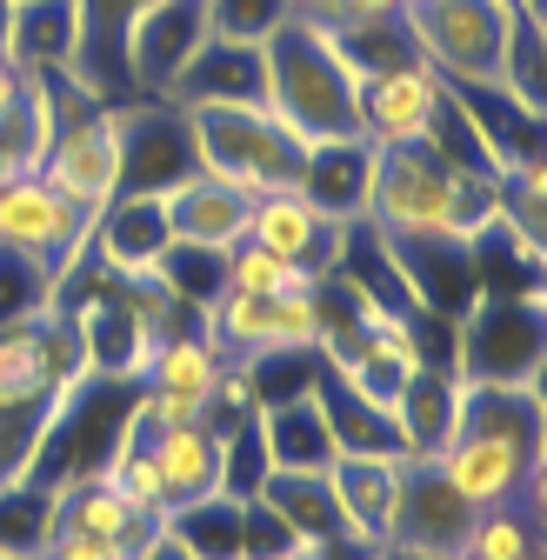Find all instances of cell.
Returning a JSON list of instances; mask_svg holds the SVG:
<instances>
[{"mask_svg": "<svg viewBox=\"0 0 547 560\" xmlns=\"http://www.w3.org/2000/svg\"><path fill=\"white\" fill-rule=\"evenodd\" d=\"M361 221L387 241H434V234L441 241H481L501 221V174L454 167L428 140L374 148Z\"/></svg>", "mask_w": 547, "mask_h": 560, "instance_id": "cell-1", "label": "cell"}, {"mask_svg": "<svg viewBox=\"0 0 547 560\" xmlns=\"http://www.w3.org/2000/svg\"><path fill=\"white\" fill-rule=\"evenodd\" d=\"M267 60V114L294 127L307 148L314 140H368L361 133V67L340 54L334 27L288 14L260 40Z\"/></svg>", "mask_w": 547, "mask_h": 560, "instance_id": "cell-2", "label": "cell"}, {"mask_svg": "<svg viewBox=\"0 0 547 560\" xmlns=\"http://www.w3.org/2000/svg\"><path fill=\"white\" fill-rule=\"evenodd\" d=\"M547 361V307L540 288H488L454 314V374L481 387H540Z\"/></svg>", "mask_w": 547, "mask_h": 560, "instance_id": "cell-3", "label": "cell"}, {"mask_svg": "<svg viewBox=\"0 0 547 560\" xmlns=\"http://www.w3.org/2000/svg\"><path fill=\"white\" fill-rule=\"evenodd\" d=\"M194 133V161L221 174L228 187H241L247 200L274 194V187H301V161H307V140L294 127H281L267 114V101L247 107H194L187 114Z\"/></svg>", "mask_w": 547, "mask_h": 560, "instance_id": "cell-4", "label": "cell"}, {"mask_svg": "<svg viewBox=\"0 0 547 560\" xmlns=\"http://www.w3.org/2000/svg\"><path fill=\"white\" fill-rule=\"evenodd\" d=\"M514 14H521L514 0H407L400 27L441 81L474 88V81H501Z\"/></svg>", "mask_w": 547, "mask_h": 560, "instance_id": "cell-5", "label": "cell"}, {"mask_svg": "<svg viewBox=\"0 0 547 560\" xmlns=\"http://www.w3.org/2000/svg\"><path fill=\"white\" fill-rule=\"evenodd\" d=\"M88 228L94 214L67 200L47 174H8L0 180V254H27L54 273V307L67 294L74 267L88 260Z\"/></svg>", "mask_w": 547, "mask_h": 560, "instance_id": "cell-6", "label": "cell"}, {"mask_svg": "<svg viewBox=\"0 0 547 560\" xmlns=\"http://www.w3.org/2000/svg\"><path fill=\"white\" fill-rule=\"evenodd\" d=\"M94 47V0H0V54L21 81L81 74Z\"/></svg>", "mask_w": 547, "mask_h": 560, "instance_id": "cell-7", "label": "cell"}, {"mask_svg": "<svg viewBox=\"0 0 547 560\" xmlns=\"http://www.w3.org/2000/svg\"><path fill=\"white\" fill-rule=\"evenodd\" d=\"M208 34H214L208 0H148V8L120 14V67H127L133 94L161 101L167 81L194 60V47Z\"/></svg>", "mask_w": 547, "mask_h": 560, "instance_id": "cell-8", "label": "cell"}, {"mask_svg": "<svg viewBox=\"0 0 547 560\" xmlns=\"http://www.w3.org/2000/svg\"><path fill=\"white\" fill-rule=\"evenodd\" d=\"M34 174H47L67 200H81L88 214H101L120 194V107L101 101L74 120H60L54 140H47V161Z\"/></svg>", "mask_w": 547, "mask_h": 560, "instance_id": "cell-9", "label": "cell"}, {"mask_svg": "<svg viewBox=\"0 0 547 560\" xmlns=\"http://www.w3.org/2000/svg\"><path fill=\"white\" fill-rule=\"evenodd\" d=\"M221 381H228V361L214 354V340L200 327H187V334L154 347V361H148L133 400H141L148 420H214Z\"/></svg>", "mask_w": 547, "mask_h": 560, "instance_id": "cell-10", "label": "cell"}, {"mask_svg": "<svg viewBox=\"0 0 547 560\" xmlns=\"http://www.w3.org/2000/svg\"><path fill=\"white\" fill-rule=\"evenodd\" d=\"M161 527H167V514H141V508H133L120 487L107 480V467H81V474H60V480H54L47 534H101V540L133 547V560H141Z\"/></svg>", "mask_w": 547, "mask_h": 560, "instance_id": "cell-11", "label": "cell"}, {"mask_svg": "<svg viewBox=\"0 0 547 560\" xmlns=\"http://www.w3.org/2000/svg\"><path fill=\"white\" fill-rule=\"evenodd\" d=\"M247 241L274 247V254H288L307 280L334 273L340 254H348V221H334L327 207H314L301 187H274L254 200V214H247Z\"/></svg>", "mask_w": 547, "mask_h": 560, "instance_id": "cell-12", "label": "cell"}, {"mask_svg": "<svg viewBox=\"0 0 547 560\" xmlns=\"http://www.w3.org/2000/svg\"><path fill=\"white\" fill-rule=\"evenodd\" d=\"M194 167L200 161H194V133L181 107L148 101V94L120 107V194H161Z\"/></svg>", "mask_w": 547, "mask_h": 560, "instance_id": "cell-13", "label": "cell"}, {"mask_svg": "<svg viewBox=\"0 0 547 560\" xmlns=\"http://www.w3.org/2000/svg\"><path fill=\"white\" fill-rule=\"evenodd\" d=\"M400 474H407V454H334L327 460V487H334V508H340V540L354 553L387 547L394 508H400Z\"/></svg>", "mask_w": 547, "mask_h": 560, "instance_id": "cell-14", "label": "cell"}, {"mask_svg": "<svg viewBox=\"0 0 547 560\" xmlns=\"http://www.w3.org/2000/svg\"><path fill=\"white\" fill-rule=\"evenodd\" d=\"M447 81L428 60H394L361 74V133L368 148H400V140H428L434 114H441Z\"/></svg>", "mask_w": 547, "mask_h": 560, "instance_id": "cell-15", "label": "cell"}, {"mask_svg": "<svg viewBox=\"0 0 547 560\" xmlns=\"http://www.w3.org/2000/svg\"><path fill=\"white\" fill-rule=\"evenodd\" d=\"M167 247H174V234H167L161 194H114L88 228V260L107 280H148Z\"/></svg>", "mask_w": 547, "mask_h": 560, "instance_id": "cell-16", "label": "cell"}, {"mask_svg": "<svg viewBox=\"0 0 547 560\" xmlns=\"http://www.w3.org/2000/svg\"><path fill=\"white\" fill-rule=\"evenodd\" d=\"M474 527V508L441 480V467L428 454H407V474H400V508H394V534L387 547H407V553H428V560H447Z\"/></svg>", "mask_w": 547, "mask_h": 560, "instance_id": "cell-17", "label": "cell"}, {"mask_svg": "<svg viewBox=\"0 0 547 560\" xmlns=\"http://www.w3.org/2000/svg\"><path fill=\"white\" fill-rule=\"evenodd\" d=\"M267 94V60H260V40H221L208 34L194 47V60L167 81V107L194 114V107H247Z\"/></svg>", "mask_w": 547, "mask_h": 560, "instance_id": "cell-18", "label": "cell"}, {"mask_svg": "<svg viewBox=\"0 0 547 560\" xmlns=\"http://www.w3.org/2000/svg\"><path fill=\"white\" fill-rule=\"evenodd\" d=\"M161 207H167V234L181 247H208V254L241 247L247 241V214H254V200L241 187H228L221 174H208V167H194L174 187H161Z\"/></svg>", "mask_w": 547, "mask_h": 560, "instance_id": "cell-19", "label": "cell"}, {"mask_svg": "<svg viewBox=\"0 0 547 560\" xmlns=\"http://www.w3.org/2000/svg\"><path fill=\"white\" fill-rule=\"evenodd\" d=\"M447 94H454V107L467 114V127H474V140H481V154H488L494 174L540 161V114L521 107L501 81H474V88H454V81H447Z\"/></svg>", "mask_w": 547, "mask_h": 560, "instance_id": "cell-20", "label": "cell"}, {"mask_svg": "<svg viewBox=\"0 0 547 560\" xmlns=\"http://www.w3.org/2000/svg\"><path fill=\"white\" fill-rule=\"evenodd\" d=\"M247 501H260L301 547H348L340 540V508H334L327 467H267Z\"/></svg>", "mask_w": 547, "mask_h": 560, "instance_id": "cell-21", "label": "cell"}, {"mask_svg": "<svg viewBox=\"0 0 547 560\" xmlns=\"http://www.w3.org/2000/svg\"><path fill=\"white\" fill-rule=\"evenodd\" d=\"M148 447L167 480V514L200 494H221V428L214 420H154Z\"/></svg>", "mask_w": 547, "mask_h": 560, "instance_id": "cell-22", "label": "cell"}, {"mask_svg": "<svg viewBox=\"0 0 547 560\" xmlns=\"http://www.w3.org/2000/svg\"><path fill=\"white\" fill-rule=\"evenodd\" d=\"M368 174H374L368 140H314L307 161H301V194L314 207H327L334 221H361L368 214Z\"/></svg>", "mask_w": 547, "mask_h": 560, "instance_id": "cell-23", "label": "cell"}, {"mask_svg": "<svg viewBox=\"0 0 547 560\" xmlns=\"http://www.w3.org/2000/svg\"><path fill=\"white\" fill-rule=\"evenodd\" d=\"M454 413H461V374L441 368V361H421L415 374H407L400 400H394V420H400V441L407 454H441L447 434H454Z\"/></svg>", "mask_w": 547, "mask_h": 560, "instance_id": "cell-24", "label": "cell"}, {"mask_svg": "<svg viewBox=\"0 0 547 560\" xmlns=\"http://www.w3.org/2000/svg\"><path fill=\"white\" fill-rule=\"evenodd\" d=\"M314 400H321V413H327L334 454H407L394 407H381V400H368V394H354V387H340L327 368H321V381H314Z\"/></svg>", "mask_w": 547, "mask_h": 560, "instance_id": "cell-25", "label": "cell"}, {"mask_svg": "<svg viewBox=\"0 0 547 560\" xmlns=\"http://www.w3.org/2000/svg\"><path fill=\"white\" fill-rule=\"evenodd\" d=\"M254 420H260V441H267L274 467H327L334 460V434H327V413H321L314 387L294 394V400L254 407Z\"/></svg>", "mask_w": 547, "mask_h": 560, "instance_id": "cell-26", "label": "cell"}, {"mask_svg": "<svg viewBox=\"0 0 547 560\" xmlns=\"http://www.w3.org/2000/svg\"><path fill=\"white\" fill-rule=\"evenodd\" d=\"M241 508L247 501H234V494H200L167 514V534L194 560H241Z\"/></svg>", "mask_w": 547, "mask_h": 560, "instance_id": "cell-27", "label": "cell"}, {"mask_svg": "<svg viewBox=\"0 0 547 560\" xmlns=\"http://www.w3.org/2000/svg\"><path fill=\"white\" fill-rule=\"evenodd\" d=\"M461 547L481 553V560H527V553H540V494H521L508 508L474 514V527H467Z\"/></svg>", "mask_w": 547, "mask_h": 560, "instance_id": "cell-28", "label": "cell"}, {"mask_svg": "<svg viewBox=\"0 0 547 560\" xmlns=\"http://www.w3.org/2000/svg\"><path fill=\"white\" fill-rule=\"evenodd\" d=\"M221 288H234V294H294V288H307V273L288 260V254H274V247H260V241H241V247H228L221 254Z\"/></svg>", "mask_w": 547, "mask_h": 560, "instance_id": "cell-29", "label": "cell"}, {"mask_svg": "<svg viewBox=\"0 0 547 560\" xmlns=\"http://www.w3.org/2000/svg\"><path fill=\"white\" fill-rule=\"evenodd\" d=\"M148 280H154L161 294H174L181 307H194V314H200V307L221 294V254H208V247H181V241H174Z\"/></svg>", "mask_w": 547, "mask_h": 560, "instance_id": "cell-30", "label": "cell"}, {"mask_svg": "<svg viewBox=\"0 0 547 560\" xmlns=\"http://www.w3.org/2000/svg\"><path fill=\"white\" fill-rule=\"evenodd\" d=\"M267 467L274 460H267V441H260V420H254V407H241L228 428H221V494L247 501Z\"/></svg>", "mask_w": 547, "mask_h": 560, "instance_id": "cell-31", "label": "cell"}, {"mask_svg": "<svg viewBox=\"0 0 547 560\" xmlns=\"http://www.w3.org/2000/svg\"><path fill=\"white\" fill-rule=\"evenodd\" d=\"M208 21L221 40H267L288 21V0H208Z\"/></svg>", "mask_w": 547, "mask_h": 560, "instance_id": "cell-32", "label": "cell"}, {"mask_svg": "<svg viewBox=\"0 0 547 560\" xmlns=\"http://www.w3.org/2000/svg\"><path fill=\"white\" fill-rule=\"evenodd\" d=\"M34 560H133V547L101 540V534H47L34 547Z\"/></svg>", "mask_w": 547, "mask_h": 560, "instance_id": "cell-33", "label": "cell"}, {"mask_svg": "<svg viewBox=\"0 0 547 560\" xmlns=\"http://www.w3.org/2000/svg\"><path fill=\"white\" fill-rule=\"evenodd\" d=\"M407 0H334V21L327 27H348V21H394Z\"/></svg>", "mask_w": 547, "mask_h": 560, "instance_id": "cell-34", "label": "cell"}, {"mask_svg": "<svg viewBox=\"0 0 547 560\" xmlns=\"http://www.w3.org/2000/svg\"><path fill=\"white\" fill-rule=\"evenodd\" d=\"M141 560H194V553H187V547H181V540H174V534L161 527V534H154V547H148Z\"/></svg>", "mask_w": 547, "mask_h": 560, "instance_id": "cell-35", "label": "cell"}, {"mask_svg": "<svg viewBox=\"0 0 547 560\" xmlns=\"http://www.w3.org/2000/svg\"><path fill=\"white\" fill-rule=\"evenodd\" d=\"M288 14H301V21H334V0H288Z\"/></svg>", "mask_w": 547, "mask_h": 560, "instance_id": "cell-36", "label": "cell"}, {"mask_svg": "<svg viewBox=\"0 0 547 560\" xmlns=\"http://www.w3.org/2000/svg\"><path fill=\"white\" fill-rule=\"evenodd\" d=\"M14 94H21V74H14V67H8V54H0V114L14 107Z\"/></svg>", "mask_w": 547, "mask_h": 560, "instance_id": "cell-37", "label": "cell"}, {"mask_svg": "<svg viewBox=\"0 0 547 560\" xmlns=\"http://www.w3.org/2000/svg\"><path fill=\"white\" fill-rule=\"evenodd\" d=\"M0 560H34V553H14V547H0Z\"/></svg>", "mask_w": 547, "mask_h": 560, "instance_id": "cell-38", "label": "cell"}, {"mask_svg": "<svg viewBox=\"0 0 547 560\" xmlns=\"http://www.w3.org/2000/svg\"><path fill=\"white\" fill-rule=\"evenodd\" d=\"M447 560H481V553H467V547H454V553H447Z\"/></svg>", "mask_w": 547, "mask_h": 560, "instance_id": "cell-39", "label": "cell"}, {"mask_svg": "<svg viewBox=\"0 0 547 560\" xmlns=\"http://www.w3.org/2000/svg\"><path fill=\"white\" fill-rule=\"evenodd\" d=\"M514 8H527V0H514Z\"/></svg>", "mask_w": 547, "mask_h": 560, "instance_id": "cell-40", "label": "cell"}]
</instances>
